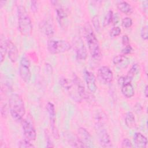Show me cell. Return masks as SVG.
I'll return each mask as SVG.
<instances>
[{"label": "cell", "instance_id": "obj_24", "mask_svg": "<svg viewBox=\"0 0 148 148\" xmlns=\"http://www.w3.org/2000/svg\"><path fill=\"white\" fill-rule=\"evenodd\" d=\"M113 16V13L112 10H109V11H108V12L106 13V14L105 16V17H104L103 21V25L104 27L108 25L109 24H110L112 23Z\"/></svg>", "mask_w": 148, "mask_h": 148}, {"label": "cell", "instance_id": "obj_2", "mask_svg": "<svg viewBox=\"0 0 148 148\" xmlns=\"http://www.w3.org/2000/svg\"><path fill=\"white\" fill-rule=\"evenodd\" d=\"M9 108L12 118L16 121H22L25 113L24 101L17 94H12L9 99Z\"/></svg>", "mask_w": 148, "mask_h": 148}, {"label": "cell", "instance_id": "obj_14", "mask_svg": "<svg viewBox=\"0 0 148 148\" xmlns=\"http://www.w3.org/2000/svg\"><path fill=\"white\" fill-rule=\"evenodd\" d=\"M39 28L41 31L49 38L52 36L54 33V28L52 22L49 20H44L40 23Z\"/></svg>", "mask_w": 148, "mask_h": 148}, {"label": "cell", "instance_id": "obj_25", "mask_svg": "<svg viewBox=\"0 0 148 148\" xmlns=\"http://www.w3.org/2000/svg\"><path fill=\"white\" fill-rule=\"evenodd\" d=\"M132 78L129 77L128 76H121L118 79V83L120 86H123L127 83H131L132 81Z\"/></svg>", "mask_w": 148, "mask_h": 148}, {"label": "cell", "instance_id": "obj_16", "mask_svg": "<svg viewBox=\"0 0 148 148\" xmlns=\"http://www.w3.org/2000/svg\"><path fill=\"white\" fill-rule=\"evenodd\" d=\"M134 141L135 146L138 148H145L147 146V139L146 137L140 132H136L134 136Z\"/></svg>", "mask_w": 148, "mask_h": 148}, {"label": "cell", "instance_id": "obj_20", "mask_svg": "<svg viewBox=\"0 0 148 148\" xmlns=\"http://www.w3.org/2000/svg\"><path fill=\"white\" fill-rule=\"evenodd\" d=\"M117 7L120 11L127 14H131L133 12L132 7L126 1H123L119 2L117 5Z\"/></svg>", "mask_w": 148, "mask_h": 148}, {"label": "cell", "instance_id": "obj_38", "mask_svg": "<svg viewBox=\"0 0 148 148\" xmlns=\"http://www.w3.org/2000/svg\"><path fill=\"white\" fill-rule=\"evenodd\" d=\"M144 94L146 98H147V94H148V86L147 85L146 86L145 90H144Z\"/></svg>", "mask_w": 148, "mask_h": 148}, {"label": "cell", "instance_id": "obj_3", "mask_svg": "<svg viewBox=\"0 0 148 148\" xmlns=\"http://www.w3.org/2000/svg\"><path fill=\"white\" fill-rule=\"evenodd\" d=\"M18 28L20 32L24 36L29 35L32 31V25L31 18L25 8L20 5L17 8Z\"/></svg>", "mask_w": 148, "mask_h": 148}, {"label": "cell", "instance_id": "obj_10", "mask_svg": "<svg viewBox=\"0 0 148 148\" xmlns=\"http://www.w3.org/2000/svg\"><path fill=\"white\" fill-rule=\"evenodd\" d=\"M97 135L100 145L103 147H108L112 146L110 136L103 126H97Z\"/></svg>", "mask_w": 148, "mask_h": 148}, {"label": "cell", "instance_id": "obj_27", "mask_svg": "<svg viewBox=\"0 0 148 148\" xmlns=\"http://www.w3.org/2000/svg\"><path fill=\"white\" fill-rule=\"evenodd\" d=\"M121 28L118 26H115L110 29L109 32V35L112 38H114L119 36L121 34Z\"/></svg>", "mask_w": 148, "mask_h": 148}, {"label": "cell", "instance_id": "obj_4", "mask_svg": "<svg viewBox=\"0 0 148 148\" xmlns=\"http://www.w3.org/2000/svg\"><path fill=\"white\" fill-rule=\"evenodd\" d=\"M60 84L68 92L71 97L77 102H79L82 100L77 86L74 81L70 80L65 77L60 78Z\"/></svg>", "mask_w": 148, "mask_h": 148}, {"label": "cell", "instance_id": "obj_18", "mask_svg": "<svg viewBox=\"0 0 148 148\" xmlns=\"http://www.w3.org/2000/svg\"><path fill=\"white\" fill-rule=\"evenodd\" d=\"M8 52V39L3 35H1L0 37V59L2 63L5 59V55Z\"/></svg>", "mask_w": 148, "mask_h": 148}, {"label": "cell", "instance_id": "obj_21", "mask_svg": "<svg viewBox=\"0 0 148 148\" xmlns=\"http://www.w3.org/2000/svg\"><path fill=\"white\" fill-rule=\"evenodd\" d=\"M121 90L123 95L127 98L132 97L135 94L134 88L131 83H127L122 86Z\"/></svg>", "mask_w": 148, "mask_h": 148}, {"label": "cell", "instance_id": "obj_12", "mask_svg": "<svg viewBox=\"0 0 148 148\" xmlns=\"http://www.w3.org/2000/svg\"><path fill=\"white\" fill-rule=\"evenodd\" d=\"M46 109L49 115L50 124L52 130V132L55 138H58V131L55 125L56 123V110L54 108V105L51 102H48L46 105Z\"/></svg>", "mask_w": 148, "mask_h": 148}, {"label": "cell", "instance_id": "obj_13", "mask_svg": "<svg viewBox=\"0 0 148 148\" xmlns=\"http://www.w3.org/2000/svg\"><path fill=\"white\" fill-rule=\"evenodd\" d=\"M85 81L88 89L91 92H95L97 91V87L95 83V77L93 73L90 71L85 70L84 72Z\"/></svg>", "mask_w": 148, "mask_h": 148}, {"label": "cell", "instance_id": "obj_15", "mask_svg": "<svg viewBox=\"0 0 148 148\" xmlns=\"http://www.w3.org/2000/svg\"><path fill=\"white\" fill-rule=\"evenodd\" d=\"M8 53L10 61L13 62L17 61L18 56V51L16 45L10 40H8Z\"/></svg>", "mask_w": 148, "mask_h": 148}, {"label": "cell", "instance_id": "obj_5", "mask_svg": "<svg viewBox=\"0 0 148 148\" xmlns=\"http://www.w3.org/2000/svg\"><path fill=\"white\" fill-rule=\"evenodd\" d=\"M47 48L50 53L55 54L68 51L71 49V45L66 40L50 39L47 42Z\"/></svg>", "mask_w": 148, "mask_h": 148}, {"label": "cell", "instance_id": "obj_33", "mask_svg": "<svg viewBox=\"0 0 148 148\" xmlns=\"http://www.w3.org/2000/svg\"><path fill=\"white\" fill-rule=\"evenodd\" d=\"M122 43L124 46H127L128 45H130V39L129 37L128 36V35H124L122 36Z\"/></svg>", "mask_w": 148, "mask_h": 148}, {"label": "cell", "instance_id": "obj_26", "mask_svg": "<svg viewBox=\"0 0 148 148\" xmlns=\"http://www.w3.org/2000/svg\"><path fill=\"white\" fill-rule=\"evenodd\" d=\"M18 147L20 148L34 147V146L30 143V141L27 139L21 140L18 143Z\"/></svg>", "mask_w": 148, "mask_h": 148}, {"label": "cell", "instance_id": "obj_32", "mask_svg": "<svg viewBox=\"0 0 148 148\" xmlns=\"http://www.w3.org/2000/svg\"><path fill=\"white\" fill-rule=\"evenodd\" d=\"M132 47L130 45H128L127 46H125V47L122 49L121 52L123 54V55H125V54H128L130 53L132 51Z\"/></svg>", "mask_w": 148, "mask_h": 148}, {"label": "cell", "instance_id": "obj_28", "mask_svg": "<svg viewBox=\"0 0 148 148\" xmlns=\"http://www.w3.org/2000/svg\"><path fill=\"white\" fill-rule=\"evenodd\" d=\"M121 24L122 26L125 28H130L132 25V20L130 17H125L122 19Z\"/></svg>", "mask_w": 148, "mask_h": 148}, {"label": "cell", "instance_id": "obj_9", "mask_svg": "<svg viewBox=\"0 0 148 148\" xmlns=\"http://www.w3.org/2000/svg\"><path fill=\"white\" fill-rule=\"evenodd\" d=\"M21 124L25 138L29 141L35 140L36 138V132L32 123L27 120H22Z\"/></svg>", "mask_w": 148, "mask_h": 148}, {"label": "cell", "instance_id": "obj_6", "mask_svg": "<svg viewBox=\"0 0 148 148\" xmlns=\"http://www.w3.org/2000/svg\"><path fill=\"white\" fill-rule=\"evenodd\" d=\"M18 71L22 80L27 83H29L31 80V73L30 70V62L27 57L24 56L21 58Z\"/></svg>", "mask_w": 148, "mask_h": 148}, {"label": "cell", "instance_id": "obj_36", "mask_svg": "<svg viewBox=\"0 0 148 148\" xmlns=\"http://www.w3.org/2000/svg\"><path fill=\"white\" fill-rule=\"evenodd\" d=\"M147 3H148L147 1H145L143 2V9L145 10L146 13H147Z\"/></svg>", "mask_w": 148, "mask_h": 148}, {"label": "cell", "instance_id": "obj_29", "mask_svg": "<svg viewBox=\"0 0 148 148\" xmlns=\"http://www.w3.org/2000/svg\"><path fill=\"white\" fill-rule=\"evenodd\" d=\"M92 23L95 31L97 32H99L100 30V23L98 16L95 15L92 18Z\"/></svg>", "mask_w": 148, "mask_h": 148}, {"label": "cell", "instance_id": "obj_30", "mask_svg": "<svg viewBox=\"0 0 148 148\" xmlns=\"http://www.w3.org/2000/svg\"><path fill=\"white\" fill-rule=\"evenodd\" d=\"M134 146L131 140L128 138H124L121 142V147L123 148H130L133 147Z\"/></svg>", "mask_w": 148, "mask_h": 148}, {"label": "cell", "instance_id": "obj_1", "mask_svg": "<svg viewBox=\"0 0 148 148\" xmlns=\"http://www.w3.org/2000/svg\"><path fill=\"white\" fill-rule=\"evenodd\" d=\"M84 31L91 57L96 60H99L101 57L99 44L94 32L92 26L88 22L84 24Z\"/></svg>", "mask_w": 148, "mask_h": 148}, {"label": "cell", "instance_id": "obj_11", "mask_svg": "<svg viewBox=\"0 0 148 148\" xmlns=\"http://www.w3.org/2000/svg\"><path fill=\"white\" fill-rule=\"evenodd\" d=\"M98 77L103 83H109L113 80V73L108 66H102L98 70Z\"/></svg>", "mask_w": 148, "mask_h": 148}, {"label": "cell", "instance_id": "obj_19", "mask_svg": "<svg viewBox=\"0 0 148 148\" xmlns=\"http://www.w3.org/2000/svg\"><path fill=\"white\" fill-rule=\"evenodd\" d=\"M56 14L60 25L62 27H64L67 23V14L65 11L62 8H59L56 9Z\"/></svg>", "mask_w": 148, "mask_h": 148}, {"label": "cell", "instance_id": "obj_17", "mask_svg": "<svg viewBox=\"0 0 148 148\" xmlns=\"http://www.w3.org/2000/svg\"><path fill=\"white\" fill-rule=\"evenodd\" d=\"M130 62V59L123 54L116 56L113 59V64L122 68H127Z\"/></svg>", "mask_w": 148, "mask_h": 148}, {"label": "cell", "instance_id": "obj_22", "mask_svg": "<svg viewBox=\"0 0 148 148\" xmlns=\"http://www.w3.org/2000/svg\"><path fill=\"white\" fill-rule=\"evenodd\" d=\"M125 123L128 128H132L135 124V118L134 114L131 112H128L126 113L125 117Z\"/></svg>", "mask_w": 148, "mask_h": 148}, {"label": "cell", "instance_id": "obj_34", "mask_svg": "<svg viewBox=\"0 0 148 148\" xmlns=\"http://www.w3.org/2000/svg\"><path fill=\"white\" fill-rule=\"evenodd\" d=\"M117 13H116V16H114V15L113 16V18H112V22H113L114 24H117V23L118 21H119V16H118V15H117Z\"/></svg>", "mask_w": 148, "mask_h": 148}, {"label": "cell", "instance_id": "obj_31", "mask_svg": "<svg viewBox=\"0 0 148 148\" xmlns=\"http://www.w3.org/2000/svg\"><path fill=\"white\" fill-rule=\"evenodd\" d=\"M148 30H147V25H145L143 26L140 31V36L142 37V38L143 40H147V37H148Z\"/></svg>", "mask_w": 148, "mask_h": 148}, {"label": "cell", "instance_id": "obj_23", "mask_svg": "<svg viewBox=\"0 0 148 148\" xmlns=\"http://www.w3.org/2000/svg\"><path fill=\"white\" fill-rule=\"evenodd\" d=\"M139 71H140L139 65L137 63H135L131 66V68L128 71L127 73V76H128L129 77L132 79L135 76H136L139 73Z\"/></svg>", "mask_w": 148, "mask_h": 148}, {"label": "cell", "instance_id": "obj_7", "mask_svg": "<svg viewBox=\"0 0 148 148\" xmlns=\"http://www.w3.org/2000/svg\"><path fill=\"white\" fill-rule=\"evenodd\" d=\"M73 45L77 58L80 60H86L87 56V53L82 39L79 36L75 37Z\"/></svg>", "mask_w": 148, "mask_h": 148}, {"label": "cell", "instance_id": "obj_37", "mask_svg": "<svg viewBox=\"0 0 148 148\" xmlns=\"http://www.w3.org/2000/svg\"><path fill=\"white\" fill-rule=\"evenodd\" d=\"M45 66H46V69H47V72H51L52 71V67L51 66V65L49 64H45Z\"/></svg>", "mask_w": 148, "mask_h": 148}, {"label": "cell", "instance_id": "obj_35", "mask_svg": "<svg viewBox=\"0 0 148 148\" xmlns=\"http://www.w3.org/2000/svg\"><path fill=\"white\" fill-rule=\"evenodd\" d=\"M36 1H31V8H32V10H36L37 6L36 5Z\"/></svg>", "mask_w": 148, "mask_h": 148}, {"label": "cell", "instance_id": "obj_8", "mask_svg": "<svg viewBox=\"0 0 148 148\" xmlns=\"http://www.w3.org/2000/svg\"><path fill=\"white\" fill-rule=\"evenodd\" d=\"M77 138L83 145V147H91L93 146L91 135L86 128L80 127L78 129Z\"/></svg>", "mask_w": 148, "mask_h": 148}]
</instances>
